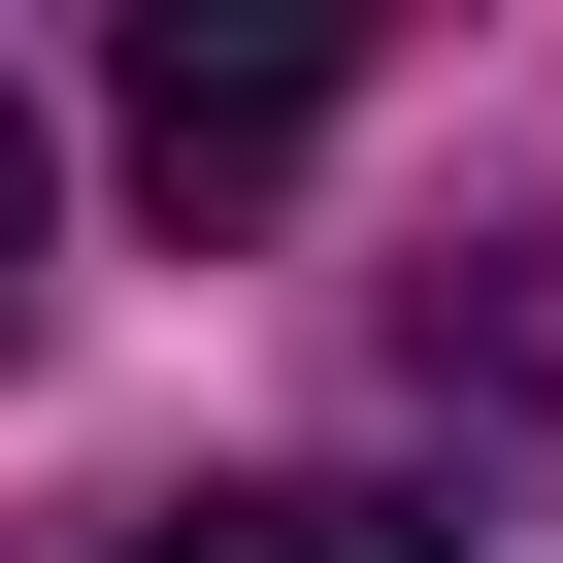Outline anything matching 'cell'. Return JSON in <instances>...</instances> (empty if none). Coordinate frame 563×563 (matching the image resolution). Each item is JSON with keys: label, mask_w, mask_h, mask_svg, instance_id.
Here are the masks:
<instances>
[{"label": "cell", "mask_w": 563, "mask_h": 563, "mask_svg": "<svg viewBox=\"0 0 563 563\" xmlns=\"http://www.w3.org/2000/svg\"><path fill=\"white\" fill-rule=\"evenodd\" d=\"M133 563H464L431 497H199V530H133Z\"/></svg>", "instance_id": "7a4b0ae2"}, {"label": "cell", "mask_w": 563, "mask_h": 563, "mask_svg": "<svg viewBox=\"0 0 563 563\" xmlns=\"http://www.w3.org/2000/svg\"><path fill=\"white\" fill-rule=\"evenodd\" d=\"M0 332H34V100H0Z\"/></svg>", "instance_id": "3957f363"}, {"label": "cell", "mask_w": 563, "mask_h": 563, "mask_svg": "<svg viewBox=\"0 0 563 563\" xmlns=\"http://www.w3.org/2000/svg\"><path fill=\"white\" fill-rule=\"evenodd\" d=\"M299 133H332V34H199V0L133 34V166H166V199H265Z\"/></svg>", "instance_id": "6da1fadb"}]
</instances>
